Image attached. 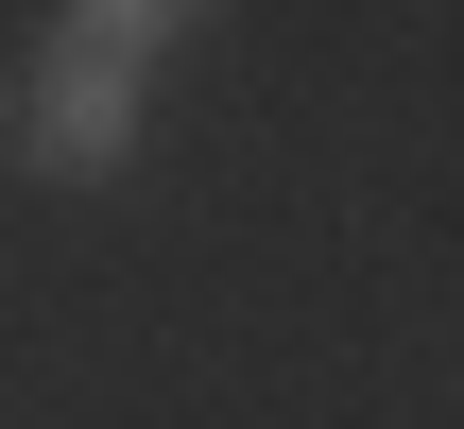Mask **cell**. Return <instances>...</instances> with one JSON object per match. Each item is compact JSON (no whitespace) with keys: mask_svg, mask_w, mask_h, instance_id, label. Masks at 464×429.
Returning a JSON list of instances; mask_svg holds the SVG:
<instances>
[{"mask_svg":"<svg viewBox=\"0 0 464 429\" xmlns=\"http://www.w3.org/2000/svg\"><path fill=\"white\" fill-rule=\"evenodd\" d=\"M17 155H34V172H121V155H138V69L69 34V52L34 69V103H17Z\"/></svg>","mask_w":464,"mask_h":429,"instance_id":"cell-1","label":"cell"},{"mask_svg":"<svg viewBox=\"0 0 464 429\" xmlns=\"http://www.w3.org/2000/svg\"><path fill=\"white\" fill-rule=\"evenodd\" d=\"M172 17H189V0H69V34H86V52H121V69H138Z\"/></svg>","mask_w":464,"mask_h":429,"instance_id":"cell-2","label":"cell"}]
</instances>
